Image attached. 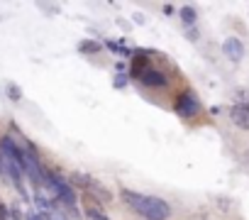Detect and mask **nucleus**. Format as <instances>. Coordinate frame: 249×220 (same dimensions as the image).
Segmentation results:
<instances>
[{
	"mask_svg": "<svg viewBox=\"0 0 249 220\" xmlns=\"http://www.w3.org/2000/svg\"><path fill=\"white\" fill-rule=\"evenodd\" d=\"M69 181H71V183H76V186H81V188H88L93 179H90V176H86V174H78V171H73V174L69 176Z\"/></svg>",
	"mask_w": 249,
	"mask_h": 220,
	"instance_id": "obj_11",
	"label": "nucleus"
},
{
	"mask_svg": "<svg viewBox=\"0 0 249 220\" xmlns=\"http://www.w3.org/2000/svg\"><path fill=\"white\" fill-rule=\"evenodd\" d=\"M8 93H10V98H13V100H20V98H22L20 86H10V88H8Z\"/></svg>",
	"mask_w": 249,
	"mask_h": 220,
	"instance_id": "obj_12",
	"label": "nucleus"
},
{
	"mask_svg": "<svg viewBox=\"0 0 249 220\" xmlns=\"http://www.w3.org/2000/svg\"><path fill=\"white\" fill-rule=\"evenodd\" d=\"M188 39L196 42V39H198V32H196V30H188Z\"/></svg>",
	"mask_w": 249,
	"mask_h": 220,
	"instance_id": "obj_16",
	"label": "nucleus"
},
{
	"mask_svg": "<svg viewBox=\"0 0 249 220\" xmlns=\"http://www.w3.org/2000/svg\"><path fill=\"white\" fill-rule=\"evenodd\" d=\"M124 83H127V78H124V76H117V78H115V88H122Z\"/></svg>",
	"mask_w": 249,
	"mask_h": 220,
	"instance_id": "obj_15",
	"label": "nucleus"
},
{
	"mask_svg": "<svg viewBox=\"0 0 249 220\" xmlns=\"http://www.w3.org/2000/svg\"><path fill=\"white\" fill-rule=\"evenodd\" d=\"M78 52H81V54H98V52H100V44H98L95 39H83V42L78 44Z\"/></svg>",
	"mask_w": 249,
	"mask_h": 220,
	"instance_id": "obj_9",
	"label": "nucleus"
},
{
	"mask_svg": "<svg viewBox=\"0 0 249 220\" xmlns=\"http://www.w3.org/2000/svg\"><path fill=\"white\" fill-rule=\"evenodd\" d=\"M198 100L193 98V93H183L181 98H178V103H176V110H178V115H183V118H193L196 113H198Z\"/></svg>",
	"mask_w": 249,
	"mask_h": 220,
	"instance_id": "obj_4",
	"label": "nucleus"
},
{
	"mask_svg": "<svg viewBox=\"0 0 249 220\" xmlns=\"http://www.w3.org/2000/svg\"><path fill=\"white\" fill-rule=\"evenodd\" d=\"M222 52H225V56H227L230 61H239V59L244 56V47H242V42H239L237 37H227V39L222 42Z\"/></svg>",
	"mask_w": 249,
	"mask_h": 220,
	"instance_id": "obj_6",
	"label": "nucleus"
},
{
	"mask_svg": "<svg viewBox=\"0 0 249 220\" xmlns=\"http://www.w3.org/2000/svg\"><path fill=\"white\" fill-rule=\"evenodd\" d=\"M181 20H183V25H186V27H193V25H196V20H198V13H196V8H191V5H183V8H181Z\"/></svg>",
	"mask_w": 249,
	"mask_h": 220,
	"instance_id": "obj_8",
	"label": "nucleus"
},
{
	"mask_svg": "<svg viewBox=\"0 0 249 220\" xmlns=\"http://www.w3.org/2000/svg\"><path fill=\"white\" fill-rule=\"evenodd\" d=\"M52 188L56 191V198H59L61 203H66V205H76V191H73L64 179H54Z\"/></svg>",
	"mask_w": 249,
	"mask_h": 220,
	"instance_id": "obj_3",
	"label": "nucleus"
},
{
	"mask_svg": "<svg viewBox=\"0 0 249 220\" xmlns=\"http://www.w3.org/2000/svg\"><path fill=\"white\" fill-rule=\"evenodd\" d=\"M8 215H10V213H8V205L0 203V220H8Z\"/></svg>",
	"mask_w": 249,
	"mask_h": 220,
	"instance_id": "obj_13",
	"label": "nucleus"
},
{
	"mask_svg": "<svg viewBox=\"0 0 249 220\" xmlns=\"http://www.w3.org/2000/svg\"><path fill=\"white\" fill-rule=\"evenodd\" d=\"M88 191H93V193H95V196H98V198H100L103 203H107V201L112 198V196H110V191H107V188H103V186H100L98 181H90V186H88Z\"/></svg>",
	"mask_w": 249,
	"mask_h": 220,
	"instance_id": "obj_10",
	"label": "nucleus"
},
{
	"mask_svg": "<svg viewBox=\"0 0 249 220\" xmlns=\"http://www.w3.org/2000/svg\"><path fill=\"white\" fill-rule=\"evenodd\" d=\"M27 220H47V215H44V213H30Z\"/></svg>",
	"mask_w": 249,
	"mask_h": 220,
	"instance_id": "obj_14",
	"label": "nucleus"
},
{
	"mask_svg": "<svg viewBox=\"0 0 249 220\" xmlns=\"http://www.w3.org/2000/svg\"><path fill=\"white\" fill-rule=\"evenodd\" d=\"M135 78H140L144 86H154V88H161V86H166V76L161 73V71H157V69H152V66H144Z\"/></svg>",
	"mask_w": 249,
	"mask_h": 220,
	"instance_id": "obj_2",
	"label": "nucleus"
},
{
	"mask_svg": "<svg viewBox=\"0 0 249 220\" xmlns=\"http://www.w3.org/2000/svg\"><path fill=\"white\" fill-rule=\"evenodd\" d=\"M86 215H88L90 220H110V215H107V213H105V210H103L98 203H93L90 198L86 201Z\"/></svg>",
	"mask_w": 249,
	"mask_h": 220,
	"instance_id": "obj_7",
	"label": "nucleus"
},
{
	"mask_svg": "<svg viewBox=\"0 0 249 220\" xmlns=\"http://www.w3.org/2000/svg\"><path fill=\"white\" fill-rule=\"evenodd\" d=\"M122 201L127 203L137 215H142L144 220H166L171 208L166 201L157 198V196H144V193H137V191H130V188H122L120 191Z\"/></svg>",
	"mask_w": 249,
	"mask_h": 220,
	"instance_id": "obj_1",
	"label": "nucleus"
},
{
	"mask_svg": "<svg viewBox=\"0 0 249 220\" xmlns=\"http://www.w3.org/2000/svg\"><path fill=\"white\" fill-rule=\"evenodd\" d=\"M230 118H232V123H234L237 128L249 130V103H239V105H234V108L230 110Z\"/></svg>",
	"mask_w": 249,
	"mask_h": 220,
	"instance_id": "obj_5",
	"label": "nucleus"
}]
</instances>
